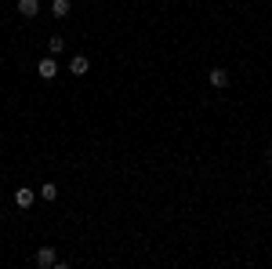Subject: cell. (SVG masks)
Listing matches in <instances>:
<instances>
[{"label": "cell", "instance_id": "cell-8", "mask_svg": "<svg viewBox=\"0 0 272 269\" xmlns=\"http://www.w3.org/2000/svg\"><path fill=\"white\" fill-rule=\"evenodd\" d=\"M51 15H55V18H65V15H69V0H55V4H51Z\"/></svg>", "mask_w": 272, "mask_h": 269}, {"label": "cell", "instance_id": "cell-9", "mask_svg": "<svg viewBox=\"0 0 272 269\" xmlns=\"http://www.w3.org/2000/svg\"><path fill=\"white\" fill-rule=\"evenodd\" d=\"M48 51H51V55H62V51H65V40H62V36H51V40H48Z\"/></svg>", "mask_w": 272, "mask_h": 269}, {"label": "cell", "instance_id": "cell-3", "mask_svg": "<svg viewBox=\"0 0 272 269\" xmlns=\"http://www.w3.org/2000/svg\"><path fill=\"white\" fill-rule=\"evenodd\" d=\"M18 15L22 18H36L40 15V0H18Z\"/></svg>", "mask_w": 272, "mask_h": 269}, {"label": "cell", "instance_id": "cell-6", "mask_svg": "<svg viewBox=\"0 0 272 269\" xmlns=\"http://www.w3.org/2000/svg\"><path fill=\"white\" fill-rule=\"evenodd\" d=\"M33 200H36L33 189H15V204H18V208H29Z\"/></svg>", "mask_w": 272, "mask_h": 269}, {"label": "cell", "instance_id": "cell-5", "mask_svg": "<svg viewBox=\"0 0 272 269\" xmlns=\"http://www.w3.org/2000/svg\"><path fill=\"white\" fill-rule=\"evenodd\" d=\"M207 80H211V88H229V69H211Z\"/></svg>", "mask_w": 272, "mask_h": 269}, {"label": "cell", "instance_id": "cell-1", "mask_svg": "<svg viewBox=\"0 0 272 269\" xmlns=\"http://www.w3.org/2000/svg\"><path fill=\"white\" fill-rule=\"evenodd\" d=\"M33 262L40 265V269H48V265H58V255H55V247H40Z\"/></svg>", "mask_w": 272, "mask_h": 269}, {"label": "cell", "instance_id": "cell-10", "mask_svg": "<svg viewBox=\"0 0 272 269\" xmlns=\"http://www.w3.org/2000/svg\"><path fill=\"white\" fill-rule=\"evenodd\" d=\"M265 160H268V164H272V146H268V149H265Z\"/></svg>", "mask_w": 272, "mask_h": 269}, {"label": "cell", "instance_id": "cell-4", "mask_svg": "<svg viewBox=\"0 0 272 269\" xmlns=\"http://www.w3.org/2000/svg\"><path fill=\"white\" fill-rule=\"evenodd\" d=\"M87 69H91V62H87L84 55H76V58L69 62V73H73V76H87Z\"/></svg>", "mask_w": 272, "mask_h": 269}, {"label": "cell", "instance_id": "cell-2", "mask_svg": "<svg viewBox=\"0 0 272 269\" xmlns=\"http://www.w3.org/2000/svg\"><path fill=\"white\" fill-rule=\"evenodd\" d=\"M36 69H40L44 80H55V76H58V62H55V55H51V58H40V66H36Z\"/></svg>", "mask_w": 272, "mask_h": 269}, {"label": "cell", "instance_id": "cell-7", "mask_svg": "<svg viewBox=\"0 0 272 269\" xmlns=\"http://www.w3.org/2000/svg\"><path fill=\"white\" fill-rule=\"evenodd\" d=\"M40 197H44L48 204H51V200H58V185H55V182H44V185H40Z\"/></svg>", "mask_w": 272, "mask_h": 269}]
</instances>
